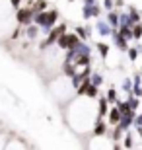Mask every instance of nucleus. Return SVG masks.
I'll return each mask as SVG.
<instances>
[{"label":"nucleus","instance_id":"nucleus-36","mask_svg":"<svg viewBox=\"0 0 142 150\" xmlns=\"http://www.w3.org/2000/svg\"><path fill=\"white\" fill-rule=\"evenodd\" d=\"M131 94H132V96H136V98H140V100H142V86H134Z\"/></svg>","mask_w":142,"mask_h":150},{"label":"nucleus","instance_id":"nucleus-37","mask_svg":"<svg viewBox=\"0 0 142 150\" xmlns=\"http://www.w3.org/2000/svg\"><path fill=\"white\" fill-rule=\"evenodd\" d=\"M20 33H22V25H18V28H14V31L10 33V37H12V39H18V37H20Z\"/></svg>","mask_w":142,"mask_h":150},{"label":"nucleus","instance_id":"nucleus-11","mask_svg":"<svg viewBox=\"0 0 142 150\" xmlns=\"http://www.w3.org/2000/svg\"><path fill=\"white\" fill-rule=\"evenodd\" d=\"M109 113V101L105 96H99L97 98V117H107Z\"/></svg>","mask_w":142,"mask_h":150},{"label":"nucleus","instance_id":"nucleus-17","mask_svg":"<svg viewBox=\"0 0 142 150\" xmlns=\"http://www.w3.org/2000/svg\"><path fill=\"white\" fill-rule=\"evenodd\" d=\"M95 49H97L99 57L105 61V59H107V55H109V45L105 43V41H99V43H95Z\"/></svg>","mask_w":142,"mask_h":150},{"label":"nucleus","instance_id":"nucleus-12","mask_svg":"<svg viewBox=\"0 0 142 150\" xmlns=\"http://www.w3.org/2000/svg\"><path fill=\"white\" fill-rule=\"evenodd\" d=\"M23 33H25V37H28L29 41H35V39H37V35L41 33V28H39V25H35V23H31V25H28V28L23 29Z\"/></svg>","mask_w":142,"mask_h":150},{"label":"nucleus","instance_id":"nucleus-28","mask_svg":"<svg viewBox=\"0 0 142 150\" xmlns=\"http://www.w3.org/2000/svg\"><path fill=\"white\" fill-rule=\"evenodd\" d=\"M132 37H134V41H140L142 39V22L132 25Z\"/></svg>","mask_w":142,"mask_h":150},{"label":"nucleus","instance_id":"nucleus-26","mask_svg":"<svg viewBox=\"0 0 142 150\" xmlns=\"http://www.w3.org/2000/svg\"><path fill=\"white\" fill-rule=\"evenodd\" d=\"M74 33L82 39V41H88V39H90V35H88V29L84 28V25H76V28H74Z\"/></svg>","mask_w":142,"mask_h":150},{"label":"nucleus","instance_id":"nucleus-20","mask_svg":"<svg viewBox=\"0 0 142 150\" xmlns=\"http://www.w3.org/2000/svg\"><path fill=\"white\" fill-rule=\"evenodd\" d=\"M121 25H126V28H132V25H134V23L131 22V16L125 14V12H119V28Z\"/></svg>","mask_w":142,"mask_h":150},{"label":"nucleus","instance_id":"nucleus-2","mask_svg":"<svg viewBox=\"0 0 142 150\" xmlns=\"http://www.w3.org/2000/svg\"><path fill=\"white\" fill-rule=\"evenodd\" d=\"M80 43H82V39L78 37L74 31H66L64 35H60V37H59L57 47H59L60 51H70V49H76Z\"/></svg>","mask_w":142,"mask_h":150},{"label":"nucleus","instance_id":"nucleus-4","mask_svg":"<svg viewBox=\"0 0 142 150\" xmlns=\"http://www.w3.org/2000/svg\"><path fill=\"white\" fill-rule=\"evenodd\" d=\"M57 22H59V10H55V8L53 10H47V18H45V23H43V28H41V31L47 35L57 25Z\"/></svg>","mask_w":142,"mask_h":150},{"label":"nucleus","instance_id":"nucleus-6","mask_svg":"<svg viewBox=\"0 0 142 150\" xmlns=\"http://www.w3.org/2000/svg\"><path fill=\"white\" fill-rule=\"evenodd\" d=\"M111 39H113L115 47H117L121 53H126V51H129V41H126L125 37H121L119 29H113V31H111Z\"/></svg>","mask_w":142,"mask_h":150},{"label":"nucleus","instance_id":"nucleus-16","mask_svg":"<svg viewBox=\"0 0 142 150\" xmlns=\"http://www.w3.org/2000/svg\"><path fill=\"white\" fill-rule=\"evenodd\" d=\"M74 64H76L78 68L82 67V68H86V67H92V55H82V57H76V61H74Z\"/></svg>","mask_w":142,"mask_h":150},{"label":"nucleus","instance_id":"nucleus-44","mask_svg":"<svg viewBox=\"0 0 142 150\" xmlns=\"http://www.w3.org/2000/svg\"><path fill=\"white\" fill-rule=\"evenodd\" d=\"M113 150H123V146L119 144V142H115V146H113Z\"/></svg>","mask_w":142,"mask_h":150},{"label":"nucleus","instance_id":"nucleus-35","mask_svg":"<svg viewBox=\"0 0 142 150\" xmlns=\"http://www.w3.org/2000/svg\"><path fill=\"white\" fill-rule=\"evenodd\" d=\"M113 6H115V0H103V8H105L107 12L113 10Z\"/></svg>","mask_w":142,"mask_h":150},{"label":"nucleus","instance_id":"nucleus-34","mask_svg":"<svg viewBox=\"0 0 142 150\" xmlns=\"http://www.w3.org/2000/svg\"><path fill=\"white\" fill-rule=\"evenodd\" d=\"M99 16H101V6L93 4L92 6V18H99Z\"/></svg>","mask_w":142,"mask_h":150},{"label":"nucleus","instance_id":"nucleus-5","mask_svg":"<svg viewBox=\"0 0 142 150\" xmlns=\"http://www.w3.org/2000/svg\"><path fill=\"white\" fill-rule=\"evenodd\" d=\"M107 131H109V123L105 121V117H97V119H95V123H93L92 134H93V137H105V134H107Z\"/></svg>","mask_w":142,"mask_h":150},{"label":"nucleus","instance_id":"nucleus-3","mask_svg":"<svg viewBox=\"0 0 142 150\" xmlns=\"http://www.w3.org/2000/svg\"><path fill=\"white\" fill-rule=\"evenodd\" d=\"M33 10L31 8H18V12H16V22H18V25H22V28H28V25H31L33 23Z\"/></svg>","mask_w":142,"mask_h":150},{"label":"nucleus","instance_id":"nucleus-42","mask_svg":"<svg viewBox=\"0 0 142 150\" xmlns=\"http://www.w3.org/2000/svg\"><path fill=\"white\" fill-rule=\"evenodd\" d=\"M115 6L121 8V6H125V0H115Z\"/></svg>","mask_w":142,"mask_h":150},{"label":"nucleus","instance_id":"nucleus-19","mask_svg":"<svg viewBox=\"0 0 142 150\" xmlns=\"http://www.w3.org/2000/svg\"><path fill=\"white\" fill-rule=\"evenodd\" d=\"M129 105H131V109L132 111H140V98H136V96H132V94H129Z\"/></svg>","mask_w":142,"mask_h":150},{"label":"nucleus","instance_id":"nucleus-18","mask_svg":"<svg viewBox=\"0 0 142 150\" xmlns=\"http://www.w3.org/2000/svg\"><path fill=\"white\" fill-rule=\"evenodd\" d=\"M84 98H88V100H97V98H99V88H97V86H93V84H90Z\"/></svg>","mask_w":142,"mask_h":150},{"label":"nucleus","instance_id":"nucleus-43","mask_svg":"<svg viewBox=\"0 0 142 150\" xmlns=\"http://www.w3.org/2000/svg\"><path fill=\"white\" fill-rule=\"evenodd\" d=\"M134 47H136V49H138V53L142 55V43H140V41H136V45H134Z\"/></svg>","mask_w":142,"mask_h":150},{"label":"nucleus","instance_id":"nucleus-21","mask_svg":"<svg viewBox=\"0 0 142 150\" xmlns=\"http://www.w3.org/2000/svg\"><path fill=\"white\" fill-rule=\"evenodd\" d=\"M129 16H131V22L132 23H140V20H142L140 12H138L134 6H131V8H129Z\"/></svg>","mask_w":142,"mask_h":150},{"label":"nucleus","instance_id":"nucleus-13","mask_svg":"<svg viewBox=\"0 0 142 150\" xmlns=\"http://www.w3.org/2000/svg\"><path fill=\"white\" fill-rule=\"evenodd\" d=\"M33 10V14H39V12H47V8H49V2L47 0H35L31 6H29Z\"/></svg>","mask_w":142,"mask_h":150},{"label":"nucleus","instance_id":"nucleus-45","mask_svg":"<svg viewBox=\"0 0 142 150\" xmlns=\"http://www.w3.org/2000/svg\"><path fill=\"white\" fill-rule=\"evenodd\" d=\"M68 2H74V0H68Z\"/></svg>","mask_w":142,"mask_h":150},{"label":"nucleus","instance_id":"nucleus-38","mask_svg":"<svg viewBox=\"0 0 142 150\" xmlns=\"http://www.w3.org/2000/svg\"><path fill=\"white\" fill-rule=\"evenodd\" d=\"M134 127H142V111H138L134 117Z\"/></svg>","mask_w":142,"mask_h":150},{"label":"nucleus","instance_id":"nucleus-25","mask_svg":"<svg viewBox=\"0 0 142 150\" xmlns=\"http://www.w3.org/2000/svg\"><path fill=\"white\" fill-rule=\"evenodd\" d=\"M119 33H121V37H125L126 41H132V28H126V25H121L119 28Z\"/></svg>","mask_w":142,"mask_h":150},{"label":"nucleus","instance_id":"nucleus-41","mask_svg":"<svg viewBox=\"0 0 142 150\" xmlns=\"http://www.w3.org/2000/svg\"><path fill=\"white\" fill-rule=\"evenodd\" d=\"M93 4H97L95 0H84V6H93Z\"/></svg>","mask_w":142,"mask_h":150},{"label":"nucleus","instance_id":"nucleus-8","mask_svg":"<svg viewBox=\"0 0 142 150\" xmlns=\"http://www.w3.org/2000/svg\"><path fill=\"white\" fill-rule=\"evenodd\" d=\"M95 29H97V33L101 35V37H111V31H113V28L107 23V20H101V18H97Z\"/></svg>","mask_w":142,"mask_h":150},{"label":"nucleus","instance_id":"nucleus-31","mask_svg":"<svg viewBox=\"0 0 142 150\" xmlns=\"http://www.w3.org/2000/svg\"><path fill=\"white\" fill-rule=\"evenodd\" d=\"M92 84L93 86H97V88H101V84H103V76L99 72H92Z\"/></svg>","mask_w":142,"mask_h":150},{"label":"nucleus","instance_id":"nucleus-24","mask_svg":"<svg viewBox=\"0 0 142 150\" xmlns=\"http://www.w3.org/2000/svg\"><path fill=\"white\" fill-rule=\"evenodd\" d=\"M132 88H134V84H132L131 78H123V82H121V90H123L125 94H131Z\"/></svg>","mask_w":142,"mask_h":150},{"label":"nucleus","instance_id":"nucleus-29","mask_svg":"<svg viewBox=\"0 0 142 150\" xmlns=\"http://www.w3.org/2000/svg\"><path fill=\"white\" fill-rule=\"evenodd\" d=\"M132 144H134V142H132V133H131V131H126V133H125V139H123V146H125L126 150H131Z\"/></svg>","mask_w":142,"mask_h":150},{"label":"nucleus","instance_id":"nucleus-9","mask_svg":"<svg viewBox=\"0 0 142 150\" xmlns=\"http://www.w3.org/2000/svg\"><path fill=\"white\" fill-rule=\"evenodd\" d=\"M107 123H109L111 127H117L121 123V111L117 105H111L109 107V113H107Z\"/></svg>","mask_w":142,"mask_h":150},{"label":"nucleus","instance_id":"nucleus-23","mask_svg":"<svg viewBox=\"0 0 142 150\" xmlns=\"http://www.w3.org/2000/svg\"><path fill=\"white\" fill-rule=\"evenodd\" d=\"M123 134H125V131H123V127H121V125L113 127V133H111V139H113V142H119V140L123 139Z\"/></svg>","mask_w":142,"mask_h":150},{"label":"nucleus","instance_id":"nucleus-15","mask_svg":"<svg viewBox=\"0 0 142 150\" xmlns=\"http://www.w3.org/2000/svg\"><path fill=\"white\" fill-rule=\"evenodd\" d=\"M76 57H82V55H92V45L88 43V41H82V43L78 45L76 49Z\"/></svg>","mask_w":142,"mask_h":150},{"label":"nucleus","instance_id":"nucleus-1","mask_svg":"<svg viewBox=\"0 0 142 150\" xmlns=\"http://www.w3.org/2000/svg\"><path fill=\"white\" fill-rule=\"evenodd\" d=\"M66 31H68V23L66 22H60L59 25H55V28L51 29L49 33L45 35V39L39 43V51H47L49 47H53V45H57V41H59L60 35H64Z\"/></svg>","mask_w":142,"mask_h":150},{"label":"nucleus","instance_id":"nucleus-10","mask_svg":"<svg viewBox=\"0 0 142 150\" xmlns=\"http://www.w3.org/2000/svg\"><path fill=\"white\" fill-rule=\"evenodd\" d=\"M60 72H62L66 78H68V80H70L72 76H76L78 67L74 64V62H66V61H62V64H60Z\"/></svg>","mask_w":142,"mask_h":150},{"label":"nucleus","instance_id":"nucleus-39","mask_svg":"<svg viewBox=\"0 0 142 150\" xmlns=\"http://www.w3.org/2000/svg\"><path fill=\"white\" fill-rule=\"evenodd\" d=\"M132 84H134V86H142V76L140 74H134V78H132Z\"/></svg>","mask_w":142,"mask_h":150},{"label":"nucleus","instance_id":"nucleus-32","mask_svg":"<svg viewBox=\"0 0 142 150\" xmlns=\"http://www.w3.org/2000/svg\"><path fill=\"white\" fill-rule=\"evenodd\" d=\"M126 55H129V61H131V62H134V61L138 59V55H140V53H138V49H136V47H129Z\"/></svg>","mask_w":142,"mask_h":150},{"label":"nucleus","instance_id":"nucleus-7","mask_svg":"<svg viewBox=\"0 0 142 150\" xmlns=\"http://www.w3.org/2000/svg\"><path fill=\"white\" fill-rule=\"evenodd\" d=\"M134 117H136V111H129V113H123L121 115V127H123V131H131V127H134Z\"/></svg>","mask_w":142,"mask_h":150},{"label":"nucleus","instance_id":"nucleus-33","mask_svg":"<svg viewBox=\"0 0 142 150\" xmlns=\"http://www.w3.org/2000/svg\"><path fill=\"white\" fill-rule=\"evenodd\" d=\"M82 18L84 20H92V6H84L82 8Z\"/></svg>","mask_w":142,"mask_h":150},{"label":"nucleus","instance_id":"nucleus-14","mask_svg":"<svg viewBox=\"0 0 142 150\" xmlns=\"http://www.w3.org/2000/svg\"><path fill=\"white\" fill-rule=\"evenodd\" d=\"M107 23H109L113 29H119V12L117 10L107 12Z\"/></svg>","mask_w":142,"mask_h":150},{"label":"nucleus","instance_id":"nucleus-30","mask_svg":"<svg viewBox=\"0 0 142 150\" xmlns=\"http://www.w3.org/2000/svg\"><path fill=\"white\" fill-rule=\"evenodd\" d=\"M115 105L119 107L121 115H123V113H129V111H132V109H131V105H129V101H123V100H119L117 103H115Z\"/></svg>","mask_w":142,"mask_h":150},{"label":"nucleus","instance_id":"nucleus-22","mask_svg":"<svg viewBox=\"0 0 142 150\" xmlns=\"http://www.w3.org/2000/svg\"><path fill=\"white\" fill-rule=\"evenodd\" d=\"M105 98H107V101H109V105H115V103L119 101V96H117V90L115 88L107 90V96H105Z\"/></svg>","mask_w":142,"mask_h":150},{"label":"nucleus","instance_id":"nucleus-40","mask_svg":"<svg viewBox=\"0 0 142 150\" xmlns=\"http://www.w3.org/2000/svg\"><path fill=\"white\" fill-rule=\"evenodd\" d=\"M10 4L14 6V8H20V4H22V0H10Z\"/></svg>","mask_w":142,"mask_h":150},{"label":"nucleus","instance_id":"nucleus-27","mask_svg":"<svg viewBox=\"0 0 142 150\" xmlns=\"http://www.w3.org/2000/svg\"><path fill=\"white\" fill-rule=\"evenodd\" d=\"M45 18H47V12H39V14H35V16H33V23H35V25H39V28H43Z\"/></svg>","mask_w":142,"mask_h":150}]
</instances>
